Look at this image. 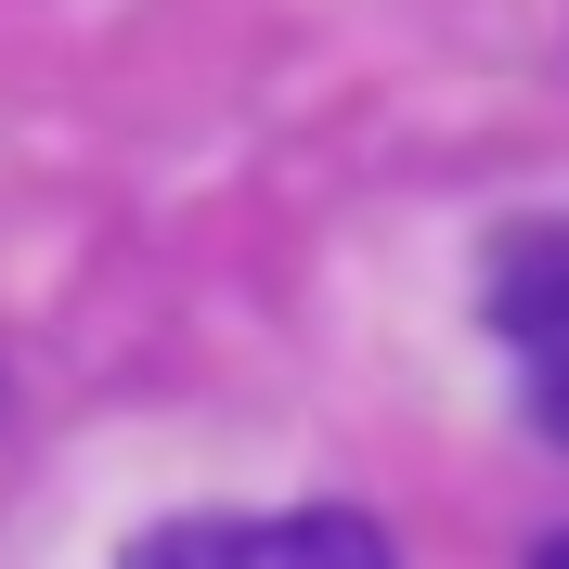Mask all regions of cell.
<instances>
[{
    "instance_id": "6da1fadb",
    "label": "cell",
    "mask_w": 569,
    "mask_h": 569,
    "mask_svg": "<svg viewBox=\"0 0 569 569\" xmlns=\"http://www.w3.org/2000/svg\"><path fill=\"white\" fill-rule=\"evenodd\" d=\"M117 569H401L362 505H272V518H169Z\"/></svg>"
},
{
    "instance_id": "7a4b0ae2",
    "label": "cell",
    "mask_w": 569,
    "mask_h": 569,
    "mask_svg": "<svg viewBox=\"0 0 569 569\" xmlns=\"http://www.w3.org/2000/svg\"><path fill=\"white\" fill-rule=\"evenodd\" d=\"M492 323H505V350H518V389H531L543 440H569V233L505 247V272H492Z\"/></svg>"
},
{
    "instance_id": "3957f363",
    "label": "cell",
    "mask_w": 569,
    "mask_h": 569,
    "mask_svg": "<svg viewBox=\"0 0 569 569\" xmlns=\"http://www.w3.org/2000/svg\"><path fill=\"white\" fill-rule=\"evenodd\" d=\"M531 569H569V531H557V543H531Z\"/></svg>"
}]
</instances>
